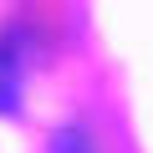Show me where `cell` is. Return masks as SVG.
Returning <instances> with one entry per match:
<instances>
[{
  "instance_id": "1",
  "label": "cell",
  "mask_w": 153,
  "mask_h": 153,
  "mask_svg": "<svg viewBox=\"0 0 153 153\" xmlns=\"http://www.w3.org/2000/svg\"><path fill=\"white\" fill-rule=\"evenodd\" d=\"M51 153H92V143H87L82 128H61V133L51 138Z\"/></svg>"
},
{
  "instance_id": "2",
  "label": "cell",
  "mask_w": 153,
  "mask_h": 153,
  "mask_svg": "<svg viewBox=\"0 0 153 153\" xmlns=\"http://www.w3.org/2000/svg\"><path fill=\"white\" fill-rule=\"evenodd\" d=\"M16 107V61L0 51V112H10Z\"/></svg>"
}]
</instances>
